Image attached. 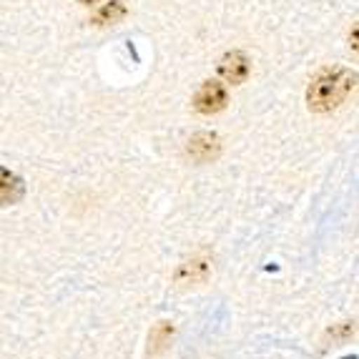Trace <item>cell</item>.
Returning <instances> with one entry per match:
<instances>
[{
    "label": "cell",
    "mask_w": 359,
    "mask_h": 359,
    "mask_svg": "<svg viewBox=\"0 0 359 359\" xmlns=\"http://www.w3.org/2000/svg\"><path fill=\"white\" fill-rule=\"evenodd\" d=\"M359 86V73L352 68L322 71L306 88V106L314 114H330L347 101V96Z\"/></svg>",
    "instance_id": "1"
},
{
    "label": "cell",
    "mask_w": 359,
    "mask_h": 359,
    "mask_svg": "<svg viewBox=\"0 0 359 359\" xmlns=\"http://www.w3.org/2000/svg\"><path fill=\"white\" fill-rule=\"evenodd\" d=\"M226 103H229L226 86L219 83V81H204L201 88L196 90V96H194V108L204 116L219 114V111L226 108Z\"/></svg>",
    "instance_id": "2"
},
{
    "label": "cell",
    "mask_w": 359,
    "mask_h": 359,
    "mask_svg": "<svg viewBox=\"0 0 359 359\" xmlns=\"http://www.w3.org/2000/svg\"><path fill=\"white\" fill-rule=\"evenodd\" d=\"M186 154L189 158L196 163H209L214 158H219L222 154V144H219V136L211 131H198L189 138V144H186Z\"/></svg>",
    "instance_id": "3"
},
{
    "label": "cell",
    "mask_w": 359,
    "mask_h": 359,
    "mask_svg": "<svg viewBox=\"0 0 359 359\" xmlns=\"http://www.w3.org/2000/svg\"><path fill=\"white\" fill-rule=\"evenodd\" d=\"M249 71H252V63H249L246 53H241V50H229L219 60V76L231 86L244 83L246 78H249Z\"/></svg>",
    "instance_id": "4"
},
{
    "label": "cell",
    "mask_w": 359,
    "mask_h": 359,
    "mask_svg": "<svg viewBox=\"0 0 359 359\" xmlns=\"http://www.w3.org/2000/svg\"><path fill=\"white\" fill-rule=\"evenodd\" d=\"M211 271V262L204 257H194L189 262H184L176 269V282L179 284H196V282H204L206 276Z\"/></svg>",
    "instance_id": "5"
},
{
    "label": "cell",
    "mask_w": 359,
    "mask_h": 359,
    "mask_svg": "<svg viewBox=\"0 0 359 359\" xmlns=\"http://www.w3.org/2000/svg\"><path fill=\"white\" fill-rule=\"evenodd\" d=\"M25 194V184L20 176H15L13 171L3 168V186H0V198H3V204L11 206L15 201H20Z\"/></svg>",
    "instance_id": "6"
},
{
    "label": "cell",
    "mask_w": 359,
    "mask_h": 359,
    "mask_svg": "<svg viewBox=\"0 0 359 359\" xmlns=\"http://www.w3.org/2000/svg\"><path fill=\"white\" fill-rule=\"evenodd\" d=\"M174 337V324L171 322H158L154 324V330L149 332V354H158L166 349V344Z\"/></svg>",
    "instance_id": "7"
},
{
    "label": "cell",
    "mask_w": 359,
    "mask_h": 359,
    "mask_svg": "<svg viewBox=\"0 0 359 359\" xmlns=\"http://www.w3.org/2000/svg\"><path fill=\"white\" fill-rule=\"evenodd\" d=\"M123 15H126V0H111L108 6H103L101 11L93 15V23H96V25L118 23Z\"/></svg>",
    "instance_id": "8"
},
{
    "label": "cell",
    "mask_w": 359,
    "mask_h": 359,
    "mask_svg": "<svg viewBox=\"0 0 359 359\" xmlns=\"http://www.w3.org/2000/svg\"><path fill=\"white\" fill-rule=\"evenodd\" d=\"M352 334H354V322H339V324H334L330 332H327V337H330V339H334V341H344V339H349Z\"/></svg>",
    "instance_id": "9"
},
{
    "label": "cell",
    "mask_w": 359,
    "mask_h": 359,
    "mask_svg": "<svg viewBox=\"0 0 359 359\" xmlns=\"http://www.w3.org/2000/svg\"><path fill=\"white\" fill-rule=\"evenodd\" d=\"M349 46H352L354 53H359V23L349 30Z\"/></svg>",
    "instance_id": "10"
},
{
    "label": "cell",
    "mask_w": 359,
    "mask_h": 359,
    "mask_svg": "<svg viewBox=\"0 0 359 359\" xmlns=\"http://www.w3.org/2000/svg\"><path fill=\"white\" fill-rule=\"evenodd\" d=\"M78 3H83V6H93V3H98V0H78Z\"/></svg>",
    "instance_id": "11"
}]
</instances>
